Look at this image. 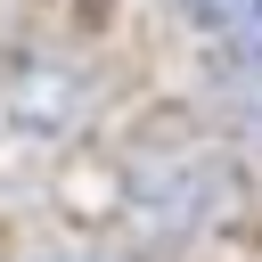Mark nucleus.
<instances>
[{
	"label": "nucleus",
	"instance_id": "obj_1",
	"mask_svg": "<svg viewBox=\"0 0 262 262\" xmlns=\"http://www.w3.org/2000/svg\"><path fill=\"white\" fill-rule=\"evenodd\" d=\"M180 16L229 49H254L262 57V0H180Z\"/></svg>",
	"mask_w": 262,
	"mask_h": 262
},
{
	"label": "nucleus",
	"instance_id": "obj_2",
	"mask_svg": "<svg viewBox=\"0 0 262 262\" xmlns=\"http://www.w3.org/2000/svg\"><path fill=\"white\" fill-rule=\"evenodd\" d=\"M57 262H98V254H57Z\"/></svg>",
	"mask_w": 262,
	"mask_h": 262
}]
</instances>
